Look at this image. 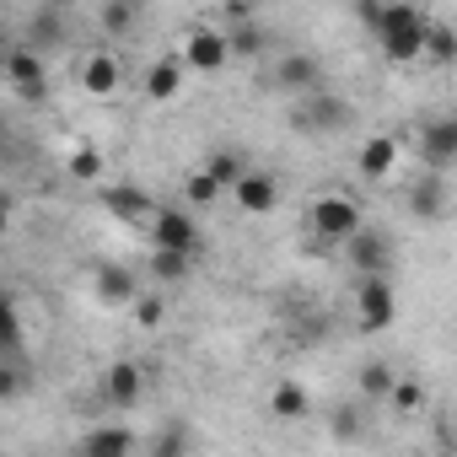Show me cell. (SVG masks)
Here are the masks:
<instances>
[{
    "label": "cell",
    "instance_id": "obj_7",
    "mask_svg": "<svg viewBox=\"0 0 457 457\" xmlns=\"http://www.w3.org/2000/svg\"><path fill=\"white\" fill-rule=\"evenodd\" d=\"M81 87H87V97H113V92L124 87L119 54H113V49H92V54L81 60Z\"/></svg>",
    "mask_w": 457,
    "mask_h": 457
},
{
    "label": "cell",
    "instance_id": "obj_8",
    "mask_svg": "<svg viewBox=\"0 0 457 457\" xmlns=\"http://www.w3.org/2000/svg\"><path fill=\"white\" fill-rule=\"evenodd\" d=\"M275 81L286 87V92H296V97H312V92H323V60L318 54H286L280 65H275Z\"/></svg>",
    "mask_w": 457,
    "mask_h": 457
},
{
    "label": "cell",
    "instance_id": "obj_33",
    "mask_svg": "<svg viewBox=\"0 0 457 457\" xmlns=\"http://www.w3.org/2000/svg\"><path fill=\"white\" fill-rule=\"evenodd\" d=\"M425 54H430V60H452V54H457V38H452L446 22H430V28H425Z\"/></svg>",
    "mask_w": 457,
    "mask_h": 457
},
{
    "label": "cell",
    "instance_id": "obj_9",
    "mask_svg": "<svg viewBox=\"0 0 457 457\" xmlns=\"http://www.w3.org/2000/svg\"><path fill=\"white\" fill-rule=\"evenodd\" d=\"M420 156H425L430 172L452 167V162H457V119H430V124L420 129Z\"/></svg>",
    "mask_w": 457,
    "mask_h": 457
},
{
    "label": "cell",
    "instance_id": "obj_19",
    "mask_svg": "<svg viewBox=\"0 0 457 457\" xmlns=\"http://www.w3.org/2000/svg\"><path fill=\"white\" fill-rule=\"evenodd\" d=\"M183 92V65H178V54H162L151 71H145V97L151 103H172Z\"/></svg>",
    "mask_w": 457,
    "mask_h": 457
},
{
    "label": "cell",
    "instance_id": "obj_30",
    "mask_svg": "<svg viewBox=\"0 0 457 457\" xmlns=\"http://www.w3.org/2000/svg\"><path fill=\"white\" fill-rule=\"evenodd\" d=\"M97 22H103V33H113V38H119V33H129V28L140 22V12L129 6V0H108V6L97 12Z\"/></svg>",
    "mask_w": 457,
    "mask_h": 457
},
{
    "label": "cell",
    "instance_id": "obj_25",
    "mask_svg": "<svg viewBox=\"0 0 457 457\" xmlns=\"http://www.w3.org/2000/svg\"><path fill=\"white\" fill-rule=\"evenodd\" d=\"M65 38V17L60 12H33V22H28V49L38 54L44 44H60Z\"/></svg>",
    "mask_w": 457,
    "mask_h": 457
},
{
    "label": "cell",
    "instance_id": "obj_35",
    "mask_svg": "<svg viewBox=\"0 0 457 457\" xmlns=\"http://www.w3.org/2000/svg\"><path fill=\"white\" fill-rule=\"evenodd\" d=\"M183 194H188V204H215V199H220V188H215L204 172H194V178L183 183Z\"/></svg>",
    "mask_w": 457,
    "mask_h": 457
},
{
    "label": "cell",
    "instance_id": "obj_20",
    "mask_svg": "<svg viewBox=\"0 0 457 457\" xmlns=\"http://www.w3.org/2000/svg\"><path fill=\"white\" fill-rule=\"evenodd\" d=\"M81 452H87V457H129V452H135V436H129L124 425H97V430H87Z\"/></svg>",
    "mask_w": 457,
    "mask_h": 457
},
{
    "label": "cell",
    "instance_id": "obj_17",
    "mask_svg": "<svg viewBox=\"0 0 457 457\" xmlns=\"http://www.w3.org/2000/svg\"><path fill=\"white\" fill-rule=\"evenodd\" d=\"M103 204H108L119 220H151V215H156V199H151L145 188H129V183L103 188Z\"/></svg>",
    "mask_w": 457,
    "mask_h": 457
},
{
    "label": "cell",
    "instance_id": "obj_28",
    "mask_svg": "<svg viewBox=\"0 0 457 457\" xmlns=\"http://www.w3.org/2000/svg\"><path fill=\"white\" fill-rule=\"evenodd\" d=\"M28 387H33V371H28V361H0V403L22 398Z\"/></svg>",
    "mask_w": 457,
    "mask_h": 457
},
{
    "label": "cell",
    "instance_id": "obj_22",
    "mask_svg": "<svg viewBox=\"0 0 457 457\" xmlns=\"http://www.w3.org/2000/svg\"><path fill=\"white\" fill-rule=\"evenodd\" d=\"M393 382H398V371H393L387 361H366V366H361V377H355L361 398H371V403H377V398H387V393H393Z\"/></svg>",
    "mask_w": 457,
    "mask_h": 457
},
{
    "label": "cell",
    "instance_id": "obj_18",
    "mask_svg": "<svg viewBox=\"0 0 457 457\" xmlns=\"http://www.w3.org/2000/svg\"><path fill=\"white\" fill-rule=\"evenodd\" d=\"M270 414H275V420H307V414H312L307 382H296V377L275 382V387H270Z\"/></svg>",
    "mask_w": 457,
    "mask_h": 457
},
{
    "label": "cell",
    "instance_id": "obj_15",
    "mask_svg": "<svg viewBox=\"0 0 457 457\" xmlns=\"http://www.w3.org/2000/svg\"><path fill=\"white\" fill-rule=\"evenodd\" d=\"M409 210L420 220H441L446 215V178L441 172H420L414 188H409Z\"/></svg>",
    "mask_w": 457,
    "mask_h": 457
},
{
    "label": "cell",
    "instance_id": "obj_24",
    "mask_svg": "<svg viewBox=\"0 0 457 457\" xmlns=\"http://www.w3.org/2000/svg\"><path fill=\"white\" fill-rule=\"evenodd\" d=\"M194 275V259L188 253H151V280L156 286H183Z\"/></svg>",
    "mask_w": 457,
    "mask_h": 457
},
{
    "label": "cell",
    "instance_id": "obj_4",
    "mask_svg": "<svg viewBox=\"0 0 457 457\" xmlns=\"http://www.w3.org/2000/svg\"><path fill=\"white\" fill-rule=\"evenodd\" d=\"M226 60H232V49H226V33L220 28H194L183 38V54H178V65L183 71H199V76H215Z\"/></svg>",
    "mask_w": 457,
    "mask_h": 457
},
{
    "label": "cell",
    "instance_id": "obj_38",
    "mask_svg": "<svg viewBox=\"0 0 457 457\" xmlns=\"http://www.w3.org/2000/svg\"><path fill=\"white\" fill-rule=\"evenodd\" d=\"M65 457H87V452H81V446H76V452H65Z\"/></svg>",
    "mask_w": 457,
    "mask_h": 457
},
{
    "label": "cell",
    "instance_id": "obj_14",
    "mask_svg": "<svg viewBox=\"0 0 457 457\" xmlns=\"http://www.w3.org/2000/svg\"><path fill=\"white\" fill-rule=\"evenodd\" d=\"M355 167H361V178H366V183L393 178V172H398V140H393V135H371V140L361 145Z\"/></svg>",
    "mask_w": 457,
    "mask_h": 457
},
{
    "label": "cell",
    "instance_id": "obj_2",
    "mask_svg": "<svg viewBox=\"0 0 457 457\" xmlns=\"http://www.w3.org/2000/svg\"><path fill=\"white\" fill-rule=\"evenodd\" d=\"M151 226V253H199V220L178 204H156V215L145 220Z\"/></svg>",
    "mask_w": 457,
    "mask_h": 457
},
{
    "label": "cell",
    "instance_id": "obj_23",
    "mask_svg": "<svg viewBox=\"0 0 457 457\" xmlns=\"http://www.w3.org/2000/svg\"><path fill=\"white\" fill-rule=\"evenodd\" d=\"M199 172H204V178H210V183H215V188L226 194V188H232V183H237V178H243L248 167H243V156H237V151H215V156H210V162H204Z\"/></svg>",
    "mask_w": 457,
    "mask_h": 457
},
{
    "label": "cell",
    "instance_id": "obj_6",
    "mask_svg": "<svg viewBox=\"0 0 457 457\" xmlns=\"http://www.w3.org/2000/svg\"><path fill=\"white\" fill-rule=\"evenodd\" d=\"M6 81H12L22 97L38 103V97L49 92V65H44V54H33L28 44H17V49L6 54Z\"/></svg>",
    "mask_w": 457,
    "mask_h": 457
},
{
    "label": "cell",
    "instance_id": "obj_1",
    "mask_svg": "<svg viewBox=\"0 0 457 457\" xmlns=\"http://www.w3.org/2000/svg\"><path fill=\"white\" fill-rule=\"evenodd\" d=\"M307 226L323 237V243H345V237H355L361 232V204L350 199V194H318L312 204H307Z\"/></svg>",
    "mask_w": 457,
    "mask_h": 457
},
{
    "label": "cell",
    "instance_id": "obj_29",
    "mask_svg": "<svg viewBox=\"0 0 457 457\" xmlns=\"http://www.w3.org/2000/svg\"><path fill=\"white\" fill-rule=\"evenodd\" d=\"M387 403H393L403 420H409V414H420V409H425V382H414V377H398V382H393V393H387Z\"/></svg>",
    "mask_w": 457,
    "mask_h": 457
},
{
    "label": "cell",
    "instance_id": "obj_10",
    "mask_svg": "<svg viewBox=\"0 0 457 457\" xmlns=\"http://www.w3.org/2000/svg\"><path fill=\"white\" fill-rule=\"evenodd\" d=\"M345 248H350V264H355L361 280H377V275L387 270V237L371 232V226H361L355 237H345Z\"/></svg>",
    "mask_w": 457,
    "mask_h": 457
},
{
    "label": "cell",
    "instance_id": "obj_13",
    "mask_svg": "<svg viewBox=\"0 0 457 457\" xmlns=\"http://www.w3.org/2000/svg\"><path fill=\"white\" fill-rule=\"evenodd\" d=\"M140 393H145V366H135V361H113V366L103 371V398H108V403L129 409Z\"/></svg>",
    "mask_w": 457,
    "mask_h": 457
},
{
    "label": "cell",
    "instance_id": "obj_32",
    "mask_svg": "<svg viewBox=\"0 0 457 457\" xmlns=\"http://www.w3.org/2000/svg\"><path fill=\"white\" fill-rule=\"evenodd\" d=\"M71 178L97 183V178H103V151H97V145H76V151H71Z\"/></svg>",
    "mask_w": 457,
    "mask_h": 457
},
{
    "label": "cell",
    "instance_id": "obj_37",
    "mask_svg": "<svg viewBox=\"0 0 457 457\" xmlns=\"http://www.w3.org/2000/svg\"><path fill=\"white\" fill-rule=\"evenodd\" d=\"M6 226H12V204L0 199V237H6Z\"/></svg>",
    "mask_w": 457,
    "mask_h": 457
},
{
    "label": "cell",
    "instance_id": "obj_26",
    "mask_svg": "<svg viewBox=\"0 0 457 457\" xmlns=\"http://www.w3.org/2000/svg\"><path fill=\"white\" fill-rule=\"evenodd\" d=\"M430 28V22H425ZM425 28H414V33H398V38H382V54L393 60V65H414L420 54H425Z\"/></svg>",
    "mask_w": 457,
    "mask_h": 457
},
{
    "label": "cell",
    "instance_id": "obj_27",
    "mask_svg": "<svg viewBox=\"0 0 457 457\" xmlns=\"http://www.w3.org/2000/svg\"><path fill=\"white\" fill-rule=\"evenodd\" d=\"M188 425L183 420H172V425H162L156 430V441H151V457H188Z\"/></svg>",
    "mask_w": 457,
    "mask_h": 457
},
{
    "label": "cell",
    "instance_id": "obj_5",
    "mask_svg": "<svg viewBox=\"0 0 457 457\" xmlns=\"http://www.w3.org/2000/svg\"><path fill=\"white\" fill-rule=\"evenodd\" d=\"M291 119H296V129H302V135H323V129H339V124L350 119V103H345V97H334V92L323 87V92H312Z\"/></svg>",
    "mask_w": 457,
    "mask_h": 457
},
{
    "label": "cell",
    "instance_id": "obj_16",
    "mask_svg": "<svg viewBox=\"0 0 457 457\" xmlns=\"http://www.w3.org/2000/svg\"><path fill=\"white\" fill-rule=\"evenodd\" d=\"M92 291H97V302H108V307H129V302L140 296V286H135V275H129L124 264H103V270L92 275Z\"/></svg>",
    "mask_w": 457,
    "mask_h": 457
},
{
    "label": "cell",
    "instance_id": "obj_3",
    "mask_svg": "<svg viewBox=\"0 0 457 457\" xmlns=\"http://www.w3.org/2000/svg\"><path fill=\"white\" fill-rule=\"evenodd\" d=\"M393 318H398V296H393L387 275L361 280L355 286V323H361V334H382V328H393Z\"/></svg>",
    "mask_w": 457,
    "mask_h": 457
},
{
    "label": "cell",
    "instance_id": "obj_36",
    "mask_svg": "<svg viewBox=\"0 0 457 457\" xmlns=\"http://www.w3.org/2000/svg\"><path fill=\"white\" fill-rule=\"evenodd\" d=\"M355 436H361V409L350 403V409L334 414V441H355Z\"/></svg>",
    "mask_w": 457,
    "mask_h": 457
},
{
    "label": "cell",
    "instance_id": "obj_31",
    "mask_svg": "<svg viewBox=\"0 0 457 457\" xmlns=\"http://www.w3.org/2000/svg\"><path fill=\"white\" fill-rule=\"evenodd\" d=\"M129 312H135V328H145V334H156V328L167 323V302H162V296H135Z\"/></svg>",
    "mask_w": 457,
    "mask_h": 457
},
{
    "label": "cell",
    "instance_id": "obj_21",
    "mask_svg": "<svg viewBox=\"0 0 457 457\" xmlns=\"http://www.w3.org/2000/svg\"><path fill=\"white\" fill-rule=\"evenodd\" d=\"M0 361H22V318L6 286H0Z\"/></svg>",
    "mask_w": 457,
    "mask_h": 457
},
{
    "label": "cell",
    "instance_id": "obj_34",
    "mask_svg": "<svg viewBox=\"0 0 457 457\" xmlns=\"http://www.w3.org/2000/svg\"><path fill=\"white\" fill-rule=\"evenodd\" d=\"M226 49H232V54H259V49H264V33H259L253 22H243V28L226 33Z\"/></svg>",
    "mask_w": 457,
    "mask_h": 457
},
{
    "label": "cell",
    "instance_id": "obj_12",
    "mask_svg": "<svg viewBox=\"0 0 457 457\" xmlns=\"http://www.w3.org/2000/svg\"><path fill=\"white\" fill-rule=\"evenodd\" d=\"M232 199L243 204V215H270V210L280 204V183H275L270 172H243V178L232 183Z\"/></svg>",
    "mask_w": 457,
    "mask_h": 457
},
{
    "label": "cell",
    "instance_id": "obj_11",
    "mask_svg": "<svg viewBox=\"0 0 457 457\" xmlns=\"http://www.w3.org/2000/svg\"><path fill=\"white\" fill-rule=\"evenodd\" d=\"M361 22H366V28H377V38H398V33L425 28L430 17H425L420 6H361Z\"/></svg>",
    "mask_w": 457,
    "mask_h": 457
}]
</instances>
